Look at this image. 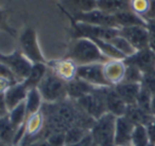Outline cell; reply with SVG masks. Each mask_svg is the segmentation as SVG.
<instances>
[{
	"label": "cell",
	"mask_w": 155,
	"mask_h": 146,
	"mask_svg": "<svg viewBox=\"0 0 155 146\" xmlns=\"http://www.w3.org/2000/svg\"><path fill=\"white\" fill-rule=\"evenodd\" d=\"M67 58L77 66L89 64H104L110 60L97 47L95 42L87 37H78L72 42Z\"/></svg>",
	"instance_id": "obj_1"
},
{
	"label": "cell",
	"mask_w": 155,
	"mask_h": 146,
	"mask_svg": "<svg viewBox=\"0 0 155 146\" xmlns=\"http://www.w3.org/2000/svg\"><path fill=\"white\" fill-rule=\"evenodd\" d=\"M37 89L45 103H57L68 99L67 82L56 75L50 68Z\"/></svg>",
	"instance_id": "obj_2"
},
{
	"label": "cell",
	"mask_w": 155,
	"mask_h": 146,
	"mask_svg": "<svg viewBox=\"0 0 155 146\" xmlns=\"http://www.w3.org/2000/svg\"><path fill=\"white\" fill-rule=\"evenodd\" d=\"M115 122L116 117L106 113L94 122L90 132L97 146H115Z\"/></svg>",
	"instance_id": "obj_3"
},
{
	"label": "cell",
	"mask_w": 155,
	"mask_h": 146,
	"mask_svg": "<svg viewBox=\"0 0 155 146\" xmlns=\"http://www.w3.org/2000/svg\"><path fill=\"white\" fill-rule=\"evenodd\" d=\"M19 50L20 52L32 63V64H38L43 63L47 64L40 46L38 42L37 32L34 28L27 27L21 31L19 34Z\"/></svg>",
	"instance_id": "obj_4"
},
{
	"label": "cell",
	"mask_w": 155,
	"mask_h": 146,
	"mask_svg": "<svg viewBox=\"0 0 155 146\" xmlns=\"http://www.w3.org/2000/svg\"><path fill=\"white\" fill-rule=\"evenodd\" d=\"M106 88L107 87H97L90 94L76 101L78 105L81 107V109L95 121L108 113L106 107V100H104Z\"/></svg>",
	"instance_id": "obj_5"
},
{
	"label": "cell",
	"mask_w": 155,
	"mask_h": 146,
	"mask_svg": "<svg viewBox=\"0 0 155 146\" xmlns=\"http://www.w3.org/2000/svg\"><path fill=\"white\" fill-rule=\"evenodd\" d=\"M0 62L5 65L13 72L19 82H22L29 75L32 69L33 64L17 49L14 52L8 54H4L0 52Z\"/></svg>",
	"instance_id": "obj_6"
},
{
	"label": "cell",
	"mask_w": 155,
	"mask_h": 146,
	"mask_svg": "<svg viewBox=\"0 0 155 146\" xmlns=\"http://www.w3.org/2000/svg\"><path fill=\"white\" fill-rule=\"evenodd\" d=\"M74 33L76 38L78 37H87L90 39H100V40L110 41L114 37L120 34V29L118 28L100 27V25H87L82 22H76L73 20Z\"/></svg>",
	"instance_id": "obj_7"
},
{
	"label": "cell",
	"mask_w": 155,
	"mask_h": 146,
	"mask_svg": "<svg viewBox=\"0 0 155 146\" xmlns=\"http://www.w3.org/2000/svg\"><path fill=\"white\" fill-rule=\"evenodd\" d=\"M72 18L76 22H82L92 25H100V27L118 28L114 15L104 12V11L99 10L97 8L90 11V12L78 13V14L72 15Z\"/></svg>",
	"instance_id": "obj_8"
},
{
	"label": "cell",
	"mask_w": 155,
	"mask_h": 146,
	"mask_svg": "<svg viewBox=\"0 0 155 146\" xmlns=\"http://www.w3.org/2000/svg\"><path fill=\"white\" fill-rule=\"evenodd\" d=\"M76 77L94 87H111L104 73V64H89L77 66Z\"/></svg>",
	"instance_id": "obj_9"
},
{
	"label": "cell",
	"mask_w": 155,
	"mask_h": 146,
	"mask_svg": "<svg viewBox=\"0 0 155 146\" xmlns=\"http://www.w3.org/2000/svg\"><path fill=\"white\" fill-rule=\"evenodd\" d=\"M120 35L124 37L136 51L149 48V32L147 25L121 28Z\"/></svg>",
	"instance_id": "obj_10"
},
{
	"label": "cell",
	"mask_w": 155,
	"mask_h": 146,
	"mask_svg": "<svg viewBox=\"0 0 155 146\" xmlns=\"http://www.w3.org/2000/svg\"><path fill=\"white\" fill-rule=\"evenodd\" d=\"M124 62L126 65H132L138 68L143 73L148 72L155 69V52L150 48L139 50L133 55L124 58Z\"/></svg>",
	"instance_id": "obj_11"
},
{
	"label": "cell",
	"mask_w": 155,
	"mask_h": 146,
	"mask_svg": "<svg viewBox=\"0 0 155 146\" xmlns=\"http://www.w3.org/2000/svg\"><path fill=\"white\" fill-rule=\"evenodd\" d=\"M134 128L135 124L126 115L116 117L114 136L115 146H131Z\"/></svg>",
	"instance_id": "obj_12"
},
{
	"label": "cell",
	"mask_w": 155,
	"mask_h": 146,
	"mask_svg": "<svg viewBox=\"0 0 155 146\" xmlns=\"http://www.w3.org/2000/svg\"><path fill=\"white\" fill-rule=\"evenodd\" d=\"M104 73L111 87L120 84L126 73V64L121 59H110L104 64Z\"/></svg>",
	"instance_id": "obj_13"
},
{
	"label": "cell",
	"mask_w": 155,
	"mask_h": 146,
	"mask_svg": "<svg viewBox=\"0 0 155 146\" xmlns=\"http://www.w3.org/2000/svg\"><path fill=\"white\" fill-rule=\"evenodd\" d=\"M104 100L108 113H111L116 117L126 114L128 105L115 91L114 87H107L104 90Z\"/></svg>",
	"instance_id": "obj_14"
},
{
	"label": "cell",
	"mask_w": 155,
	"mask_h": 146,
	"mask_svg": "<svg viewBox=\"0 0 155 146\" xmlns=\"http://www.w3.org/2000/svg\"><path fill=\"white\" fill-rule=\"evenodd\" d=\"M48 67L53 71L56 75L62 78L64 82H70L76 77L77 65L69 58H63L59 60H53L48 63Z\"/></svg>",
	"instance_id": "obj_15"
},
{
	"label": "cell",
	"mask_w": 155,
	"mask_h": 146,
	"mask_svg": "<svg viewBox=\"0 0 155 146\" xmlns=\"http://www.w3.org/2000/svg\"><path fill=\"white\" fill-rule=\"evenodd\" d=\"M28 91L29 90L22 82L15 83L5 91L4 99H5V103L8 108V111L14 109L15 107H17L25 101Z\"/></svg>",
	"instance_id": "obj_16"
},
{
	"label": "cell",
	"mask_w": 155,
	"mask_h": 146,
	"mask_svg": "<svg viewBox=\"0 0 155 146\" xmlns=\"http://www.w3.org/2000/svg\"><path fill=\"white\" fill-rule=\"evenodd\" d=\"M95 88H97V87H94L89 83L84 82V80H80L78 77H75L74 80L67 83L68 97L73 100V101H78L81 97L93 92L95 90Z\"/></svg>",
	"instance_id": "obj_17"
},
{
	"label": "cell",
	"mask_w": 155,
	"mask_h": 146,
	"mask_svg": "<svg viewBox=\"0 0 155 146\" xmlns=\"http://www.w3.org/2000/svg\"><path fill=\"white\" fill-rule=\"evenodd\" d=\"M140 84L135 83H124L121 82L120 84L114 86V89L118 95L124 100V102L128 106L135 105L137 101V97L140 91Z\"/></svg>",
	"instance_id": "obj_18"
},
{
	"label": "cell",
	"mask_w": 155,
	"mask_h": 146,
	"mask_svg": "<svg viewBox=\"0 0 155 146\" xmlns=\"http://www.w3.org/2000/svg\"><path fill=\"white\" fill-rule=\"evenodd\" d=\"M18 129L6 117H0V144L3 146H16V137Z\"/></svg>",
	"instance_id": "obj_19"
},
{
	"label": "cell",
	"mask_w": 155,
	"mask_h": 146,
	"mask_svg": "<svg viewBox=\"0 0 155 146\" xmlns=\"http://www.w3.org/2000/svg\"><path fill=\"white\" fill-rule=\"evenodd\" d=\"M124 115H126L130 121H132L135 125H143V126H146V127L149 126L155 120L151 113L141 109L136 104H135V105L128 106L126 114Z\"/></svg>",
	"instance_id": "obj_20"
},
{
	"label": "cell",
	"mask_w": 155,
	"mask_h": 146,
	"mask_svg": "<svg viewBox=\"0 0 155 146\" xmlns=\"http://www.w3.org/2000/svg\"><path fill=\"white\" fill-rule=\"evenodd\" d=\"M49 67L47 64L43 63H38V64H33L32 69L30 71L29 75L25 77V80H22V83L25 84V86L28 88V90L33 88H37L38 85L40 84V82L43 80V77L45 76Z\"/></svg>",
	"instance_id": "obj_21"
},
{
	"label": "cell",
	"mask_w": 155,
	"mask_h": 146,
	"mask_svg": "<svg viewBox=\"0 0 155 146\" xmlns=\"http://www.w3.org/2000/svg\"><path fill=\"white\" fill-rule=\"evenodd\" d=\"M114 17L119 29H121V28L134 27V25H147V21L143 17L135 14L131 10L123 11V12L114 14Z\"/></svg>",
	"instance_id": "obj_22"
},
{
	"label": "cell",
	"mask_w": 155,
	"mask_h": 146,
	"mask_svg": "<svg viewBox=\"0 0 155 146\" xmlns=\"http://www.w3.org/2000/svg\"><path fill=\"white\" fill-rule=\"evenodd\" d=\"M96 8L114 15L130 10V0H96Z\"/></svg>",
	"instance_id": "obj_23"
},
{
	"label": "cell",
	"mask_w": 155,
	"mask_h": 146,
	"mask_svg": "<svg viewBox=\"0 0 155 146\" xmlns=\"http://www.w3.org/2000/svg\"><path fill=\"white\" fill-rule=\"evenodd\" d=\"M43 103H45V102H43L38 89L37 88L30 89V90L28 91L27 99H25V101L28 117H31L33 114L38 113L39 111L41 110V108H42Z\"/></svg>",
	"instance_id": "obj_24"
},
{
	"label": "cell",
	"mask_w": 155,
	"mask_h": 146,
	"mask_svg": "<svg viewBox=\"0 0 155 146\" xmlns=\"http://www.w3.org/2000/svg\"><path fill=\"white\" fill-rule=\"evenodd\" d=\"M62 3L72 15L90 12L96 8V0H62Z\"/></svg>",
	"instance_id": "obj_25"
},
{
	"label": "cell",
	"mask_w": 155,
	"mask_h": 146,
	"mask_svg": "<svg viewBox=\"0 0 155 146\" xmlns=\"http://www.w3.org/2000/svg\"><path fill=\"white\" fill-rule=\"evenodd\" d=\"M8 119L17 129H19V128L25 125V121L28 119L27 108H25V102L22 104H20V105H18L17 107H15L14 109L8 111Z\"/></svg>",
	"instance_id": "obj_26"
},
{
	"label": "cell",
	"mask_w": 155,
	"mask_h": 146,
	"mask_svg": "<svg viewBox=\"0 0 155 146\" xmlns=\"http://www.w3.org/2000/svg\"><path fill=\"white\" fill-rule=\"evenodd\" d=\"M110 42L120 52L121 54L124 56V57H129V56L133 55V54L136 52V50L133 48V46L124 37H123L119 34L116 37H114L113 39H111Z\"/></svg>",
	"instance_id": "obj_27"
},
{
	"label": "cell",
	"mask_w": 155,
	"mask_h": 146,
	"mask_svg": "<svg viewBox=\"0 0 155 146\" xmlns=\"http://www.w3.org/2000/svg\"><path fill=\"white\" fill-rule=\"evenodd\" d=\"M149 145H150V140H149V134H148L147 127L143 125H135L131 146H149Z\"/></svg>",
	"instance_id": "obj_28"
},
{
	"label": "cell",
	"mask_w": 155,
	"mask_h": 146,
	"mask_svg": "<svg viewBox=\"0 0 155 146\" xmlns=\"http://www.w3.org/2000/svg\"><path fill=\"white\" fill-rule=\"evenodd\" d=\"M89 132H90V130L86 129V128L79 127V126H74V127L69 128L64 132L65 144H76L79 141H81Z\"/></svg>",
	"instance_id": "obj_29"
},
{
	"label": "cell",
	"mask_w": 155,
	"mask_h": 146,
	"mask_svg": "<svg viewBox=\"0 0 155 146\" xmlns=\"http://www.w3.org/2000/svg\"><path fill=\"white\" fill-rule=\"evenodd\" d=\"M141 78H143V72L138 68L132 66V65H126V73H124L123 82L140 84Z\"/></svg>",
	"instance_id": "obj_30"
},
{
	"label": "cell",
	"mask_w": 155,
	"mask_h": 146,
	"mask_svg": "<svg viewBox=\"0 0 155 146\" xmlns=\"http://www.w3.org/2000/svg\"><path fill=\"white\" fill-rule=\"evenodd\" d=\"M140 87L150 92L152 95H155V69L143 73Z\"/></svg>",
	"instance_id": "obj_31"
},
{
	"label": "cell",
	"mask_w": 155,
	"mask_h": 146,
	"mask_svg": "<svg viewBox=\"0 0 155 146\" xmlns=\"http://www.w3.org/2000/svg\"><path fill=\"white\" fill-rule=\"evenodd\" d=\"M150 5V0H130V10L140 17H145Z\"/></svg>",
	"instance_id": "obj_32"
},
{
	"label": "cell",
	"mask_w": 155,
	"mask_h": 146,
	"mask_svg": "<svg viewBox=\"0 0 155 146\" xmlns=\"http://www.w3.org/2000/svg\"><path fill=\"white\" fill-rule=\"evenodd\" d=\"M152 97H153V95H152L150 92H148V91L145 90V89L140 88L139 94H138V97H137L136 105L138 106V107H140L141 109L150 112V106H151Z\"/></svg>",
	"instance_id": "obj_33"
},
{
	"label": "cell",
	"mask_w": 155,
	"mask_h": 146,
	"mask_svg": "<svg viewBox=\"0 0 155 146\" xmlns=\"http://www.w3.org/2000/svg\"><path fill=\"white\" fill-rule=\"evenodd\" d=\"M45 140L51 144V146H64L65 134L64 132H54L45 138Z\"/></svg>",
	"instance_id": "obj_34"
},
{
	"label": "cell",
	"mask_w": 155,
	"mask_h": 146,
	"mask_svg": "<svg viewBox=\"0 0 155 146\" xmlns=\"http://www.w3.org/2000/svg\"><path fill=\"white\" fill-rule=\"evenodd\" d=\"M147 29L149 32V48L155 52V20L147 21Z\"/></svg>",
	"instance_id": "obj_35"
},
{
	"label": "cell",
	"mask_w": 155,
	"mask_h": 146,
	"mask_svg": "<svg viewBox=\"0 0 155 146\" xmlns=\"http://www.w3.org/2000/svg\"><path fill=\"white\" fill-rule=\"evenodd\" d=\"M0 30L6 31L8 34L14 35V31L12 28L8 25V17H6V12L2 8H0Z\"/></svg>",
	"instance_id": "obj_36"
},
{
	"label": "cell",
	"mask_w": 155,
	"mask_h": 146,
	"mask_svg": "<svg viewBox=\"0 0 155 146\" xmlns=\"http://www.w3.org/2000/svg\"><path fill=\"white\" fill-rule=\"evenodd\" d=\"M15 83H18V82L10 80V78H8V77L0 76V94H4L5 91L8 90L12 85H14Z\"/></svg>",
	"instance_id": "obj_37"
},
{
	"label": "cell",
	"mask_w": 155,
	"mask_h": 146,
	"mask_svg": "<svg viewBox=\"0 0 155 146\" xmlns=\"http://www.w3.org/2000/svg\"><path fill=\"white\" fill-rule=\"evenodd\" d=\"M0 76H3V77H8L10 80H16V82H19L18 80L16 78V76L13 74L12 71L5 66L3 65L1 62H0Z\"/></svg>",
	"instance_id": "obj_38"
},
{
	"label": "cell",
	"mask_w": 155,
	"mask_h": 146,
	"mask_svg": "<svg viewBox=\"0 0 155 146\" xmlns=\"http://www.w3.org/2000/svg\"><path fill=\"white\" fill-rule=\"evenodd\" d=\"M143 19H145L146 21L155 20V0H150L149 8H148V12L146 13Z\"/></svg>",
	"instance_id": "obj_39"
},
{
	"label": "cell",
	"mask_w": 155,
	"mask_h": 146,
	"mask_svg": "<svg viewBox=\"0 0 155 146\" xmlns=\"http://www.w3.org/2000/svg\"><path fill=\"white\" fill-rule=\"evenodd\" d=\"M8 114V108L6 106L4 94H0V117H6Z\"/></svg>",
	"instance_id": "obj_40"
},
{
	"label": "cell",
	"mask_w": 155,
	"mask_h": 146,
	"mask_svg": "<svg viewBox=\"0 0 155 146\" xmlns=\"http://www.w3.org/2000/svg\"><path fill=\"white\" fill-rule=\"evenodd\" d=\"M147 130H148V134H149L150 144L155 146V120L149 126H147Z\"/></svg>",
	"instance_id": "obj_41"
},
{
	"label": "cell",
	"mask_w": 155,
	"mask_h": 146,
	"mask_svg": "<svg viewBox=\"0 0 155 146\" xmlns=\"http://www.w3.org/2000/svg\"><path fill=\"white\" fill-rule=\"evenodd\" d=\"M28 146H51V144L45 139H39V140L33 141Z\"/></svg>",
	"instance_id": "obj_42"
},
{
	"label": "cell",
	"mask_w": 155,
	"mask_h": 146,
	"mask_svg": "<svg viewBox=\"0 0 155 146\" xmlns=\"http://www.w3.org/2000/svg\"><path fill=\"white\" fill-rule=\"evenodd\" d=\"M150 112L153 115V117L155 119V95L152 97V101H151V106H150Z\"/></svg>",
	"instance_id": "obj_43"
},
{
	"label": "cell",
	"mask_w": 155,
	"mask_h": 146,
	"mask_svg": "<svg viewBox=\"0 0 155 146\" xmlns=\"http://www.w3.org/2000/svg\"><path fill=\"white\" fill-rule=\"evenodd\" d=\"M92 146H97V145H96V144H95V143H94V144H93Z\"/></svg>",
	"instance_id": "obj_44"
}]
</instances>
